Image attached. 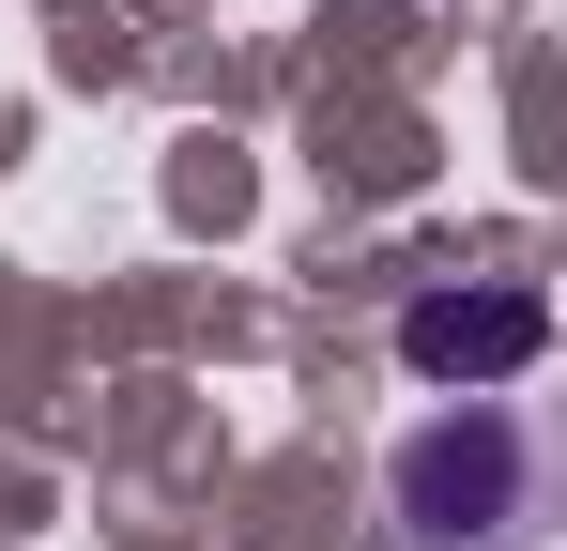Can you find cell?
Here are the masks:
<instances>
[{
  "instance_id": "cell-1",
  "label": "cell",
  "mask_w": 567,
  "mask_h": 551,
  "mask_svg": "<svg viewBox=\"0 0 567 551\" xmlns=\"http://www.w3.org/2000/svg\"><path fill=\"white\" fill-rule=\"evenodd\" d=\"M537 353H553V306L506 291V276H491V291H414V306H399V367H414V383H522Z\"/></svg>"
}]
</instances>
